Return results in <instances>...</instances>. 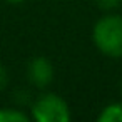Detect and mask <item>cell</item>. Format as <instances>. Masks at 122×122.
Returning <instances> with one entry per match:
<instances>
[{"mask_svg": "<svg viewBox=\"0 0 122 122\" xmlns=\"http://www.w3.org/2000/svg\"><path fill=\"white\" fill-rule=\"evenodd\" d=\"M97 119L99 122H122V102L105 105Z\"/></svg>", "mask_w": 122, "mask_h": 122, "instance_id": "cell-4", "label": "cell"}, {"mask_svg": "<svg viewBox=\"0 0 122 122\" xmlns=\"http://www.w3.org/2000/svg\"><path fill=\"white\" fill-rule=\"evenodd\" d=\"M7 2H9L10 5H20V4L25 2V0H7Z\"/></svg>", "mask_w": 122, "mask_h": 122, "instance_id": "cell-9", "label": "cell"}, {"mask_svg": "<svg viewBox=\"0 0 122 122\" xmlns=\"http://www.w3.org/2000/svg\"><path fill=\"white\" fill-rule=\"evenodd\" d=\"M95 5L102 10H114L120 5V0H95Z\"/></svg>", "mask_w": 122, "mask_h": 122, "instance_id": "cell-6", "label": "cell"}, {"mask_svg": "<svg viewBox=\"0 0 122 122\" xmlns=\"http://www.w3.org/2000/svg\"><path fill=\"white\" fill-rule=\"evenodd\" d=\"M14 100L17 104H29L32 100V97H30V94L27 90H19V92L14 94Z\"/></svg>", "mask_w": 122, "mask_h": 122, "instance_id": "cell-7", "label": "cell"}, {"mask_svg": "<svg viewBox=\"0 0 122 122\" xmlns=\"http://www.w3.org/2000/svg\"><path fill=\"white\" fill-rule=\"evenodd\" d=\"M120 94H122V84H120Z\"/></svg>", "mask_w": 122, "mask_h": 122, "instance_id": "cell-10", "label": "cell"}, {"mask_svg": "<svg viewBox=\"0 0 122 122\" xmlns=\"http://www.w3.org/2000/svg\"><path fill=\"white\" fill-rule=\"evenodd\" d=\"M29 119L30 117L20 109H14V107L0 109V122H27Z\"/></svg>", "mask_w": 122, "mask_h": 122, "instance_id": "cell-5", "label": "cell"}, {"mask_svg": "<svg viewBox=\"0 0 122 122\" xmlns=\"http://www.w3.org/2000/svg\"><path fill=\"white\" fill-rule=\"evenodd\" d=\"M32 117L37 122H67L70 120V109L60 95L49 92L32 102Z\"/></svg>", "mask_w": 122, "mask_h": 122, "instance_id": "cell-2", "label": "cell"}, {"mask_svg": "<svg viewBox=\"0 0 122 122\" xmlns=\"http://www.w3.org/2000/svg\"><path fill=\"white\" fill-rule=\"evenodd\" d=\"M94 45L110 59H122V17L115 14L104 15L92 29Z\"/></svg>", "mask_w": 122, "mask_h": 122, "instance_id": "cell-1", "label": "cell"}, {"mask_svg": "<svg viewBox=\"0 0 122 122\" xmlns=\"http://www.w3.org/2000/svg\"><path fill=\"white\" fill-rule=\"evenodd\" d=\"M7 82H9V74H7V69L0 64V92H2L5 87H7Z\"/></svg>", "mask_w": 122, "mask_h": 122, "instance_id": "cell-8", "label": "cell"}, {"mask_svg": "<svg viewBox=\"0 0 122 122\" xmlns=\"http://www.w3.org/2000/svg\"><path fill=\"white\" fill-rule=\"evenodd\" d=\"M27 79L37 89L49 87L54 80V65H52V62L44 55L32 59L29 62V67H27Z\"/></svg>", "mask_w": 122, "mask_h": 122, "instance_id": "cell-3", "label": "cell"}]
</instances>
